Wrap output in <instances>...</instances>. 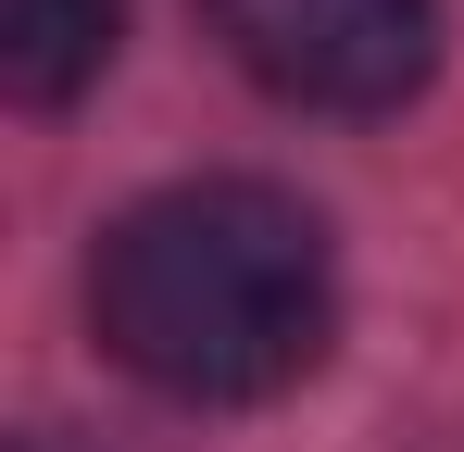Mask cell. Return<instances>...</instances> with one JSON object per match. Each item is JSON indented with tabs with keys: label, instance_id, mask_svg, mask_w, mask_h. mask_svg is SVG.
<instances>
[{
	"label": "cell",
	"instance_id": "6da1fadb",
	"mask_svg": "<svg viewBox=\"0 0 464 452\" xmlns=\"http://www.w3.org/2000/svg\"><path fill=\"white\" fill-rule=\"evenodd\" d=\"M88 327L163 402H276L326 365L339 327V251L314 201L264 176H176L101 226L88 251Z\"/></svg>",
	"mask_w": 464,
	"mask_h": 452
},
{
	"label": "cell",
	"instance_id": "277c9868",
	"mask_svg": "<svg viewBox=\"0 0 464 452\" xmlns=\"http://www.w3.org/2000/svg\"><path fill=\"white\" fill-rule=\"evenodd\" d=\"M25 452H63V440H25Z\"/></svg>",
	"mask_w": 464,
	"mask_h": 452
},
{
	"label": "cell",
	"instance_id": "7a4b0ae2",
	"mask_svg": "<svg viewBox=\"0 0 464 452\" xmlns=\"http://www.w3.org/2000/svg\"><path fill=\"white\" fill-rule=\"evenodd\" d=\"M227 64L302 113H401L440 38H452V0H201Z\"/></svg>",
	"mask_w": 464,
	"mask_h": 452
},
{
	"label": "cell",
	"instance_id": "3957f363",
	"mask_svg": "<svg viewBox=\"0 0 464 452\" xmlns=\"http://www.w3.org/2000/svg\"><path fill=\"white\" fill-rule=\"evenodd\" d=\"M113 25H126V0H0V88L25 113H63L113 64Z\"/></svg>",
	"mask_w": 464,
	"mask_h": 452
}]
</instances>
